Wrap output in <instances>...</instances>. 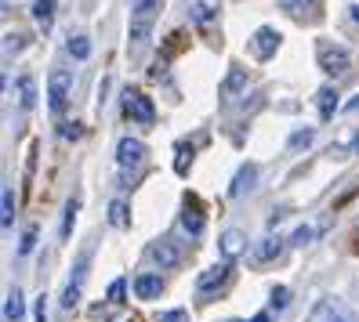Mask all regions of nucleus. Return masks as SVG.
<instances>
[{
	"instance_id": "obj_1",
	"label": "nucleus",
	"mask_w": 359,
	"mask_h": 322,
	"mask_svg": "<svg viewBox=\"0 0 359 322\" xmlns=\"http://www.w3.org/2000/svg\"><path fill=\"white\" fill-rule=\"evenodd\" d=\"M316 58H320V69L327 76H345L352 69V55L341 44H330V40H320V44H316Z\"/></svg>"
},
{
	"instance_id": "obj_2",
	"label": "nucleus",
	"mask_w": 359,
	"mask_h": 322,
	"mask_svg": "<svg viewBox=\"0 0 359 322\" xmlns=\"http://www.w3.org/2000/svg\"><path fill=\"white\" fill-rule=\"evenodd\" d=\"M145 156H149L145 141H138V138H120V145H116V163H120V170H123V178L135 174V170L145 163Z\"/></svg>"
},
{
	"instance_id": "obj_3",
	"label": "nucleus",
	"mask_w": 359,
	"mask_h": 322,
	"mask_svg": "<svg viewBox=\"0 0 359 322\" xmlns=\"http://www.w3.org/2000/svg\"><path fill=\"white\" fill-rule=\"evenodd\" d=\"M88 265H91V250H83L76 257V265H73V275H69L66 290H62V308H76L80 290H83V283H88Z\"/></svg>"
},
{
	"instance_id": "obj_4",
	"label": "nucleus",
	"mask_w": 359,
	"mask_h": 322,
	"mask_svg": "<svg viewBox=\"0 0 359 322\" xmlns=\"http://www.w3.org/2000/svg\"><path fill=\"white\" fill-rule=\"evenodd\" d=\"M149 257H153L160 268H178V265L185 261V243L171 239V235H163V239H156V243L149 246Z\"/></svg>"
},
{
	"instance_id": "obj_5",
	"label": "nucleus",
	"mask_w": 359,
	"mask_h": 322,
	"mask_svg": "<svg viewBox=\"0 0 359 322\" xmlns=\"http://www.w3.org/2000/svg\"><path fill=\"white\" fill-rule=\"evenodd\" d=\"M69 88H73V76H69L66 69H55V73L48 76V109H51V113H62V109H66Z\"/></svg>"
},
{
	"instance_id": "obj_6",
	"label": "nucleus",
	"mask_w": 359,
	"mask_h": 322,
	"mask_svg": "<svg viewBox=\"0 0 359 322\" xmlns=\"http://www.w3.org/2000/svg\"><path fill=\"white\" fill-rule=\"evenodd\" d=\"M229 279H232V265H229V261H222V265H210L207 272H200V279H196V290H200V297H210V293L225 290V286H229Z\"/></svg>"
},
{
	"instance_id": "obj_7",
	"label": "nucleus",
	"mask_w": 359,
	"mask_h": 322,
	"mask_svg": "<svg viewBox=\"0 0 359 322\" xmlns=\"http://www.w3.org/2000/svg\"><path fill=\"white\" fill-rule=\"evenodd\" d=\"M280 40L283 36L272 26H262V29H255V36H250V51H255V58H272L276 48H280Z\"/></svg>"
},
{
	"instance_id": "obj_8",
	"label": "nucleus",
	"mask_w": 359,
	"mask_h": 322,
	"mask_svg": "<svg viewBox=\"0 0 359 322\" xmlns=\"http://www.w3.org/2000/svg\"><path fill=\"white\" fill-rule=\"evenodd\" d=\"M182 228L189 235H200L203 232V203L196 196H185V203H182Z\"/></svg>"
},
{
	"instance_id": "obj_9",
	"label": "nucleus",
	"mask_w": 359,
	"mask_h": 322,
	"mask_svg": "<svg viewBox=\"0 0 359 322\" xmlns=\"http://www.w3.org/2000/svg\"><path fill=\"white\" fill-rule=\"evenodd\" d=\"M128 116H131V120H138V123H145V127H149V123L156 120V109H153V98H145V94H138V91H128Z\"/></svg>"
},
{
	"instance_id": "obj_10",
	"label": "nucleus",
	"mask_w": 359,
	"mask_h": 322,
	"mask_svg": "<svg viewBox=\"0 0 359 322\" xmlns=\"http://www.w3.org/2000/svg\"><path fill=\"white\" fill-rule=\"evenodd\" d=\"M218 250H222L225 261L232 265L236 257H243V253H247V235H243L240 228H229V232L222 235V239H218Z\"/></svg>"
},
{
	"instance_id": "obj_11",
	"label": "nucleus",
	"mask_w": 359,
	"mask_h": 322,
	"mask_svg": "<svg viewBox=\"0 0 359 322\" xmlns=\"http://www.w3.org/2000/svg\"><path fill=\"white\" fill-rule=\"evenodd\" d=\"M280 253H283V239H272V235H265V239L250 250V261H255V265H269V261H276Z\"/></svg>"
},
{
	"instance_id": "obj_12",
	"label": "nucleus",
	"mask_w": 359,
	"mask_h": 322,
	"mask_svg": "<svg viewBox=\"0 0 359 322\" xmlns=\"http://www.w3.org/2000/svg\"><path fill=\"white\" fill-rule=\"evenodd\" d=\"M240 91H247V69H240V66H232L229 69V76H225V83H222V98L225 102H232V98H236Z\"/></svg>"
},
{
	"instance_id": "obj_13",
	"label": "nucleus",
	"mask_w": 359,
	"mask_h": 322,
	"mask_svg": "<svg viewBox=\"0 0 359 322\" xmlns=\"http://www.w3.org/2000/svg\"><path fill=\"white\" fill-rule=\"evenodd\" d=\"M309 322H348V315L334 304V300H320L312 312H309Z\"/></svg>"
},
{
	"instance_id": "obj_14",
	"label": "nucleus",
	"mask_w": 359,
	"mask_h": 322,
	"mask_svg": "<svg viewBox=\"0 0 359 322\" xmlns=\"http://www.w3.org/2000/svg\"><path fill=\"white\" fill-rule=\"evenodd\" d=\"M255 178H258V167L255 163H243L240 174L232 178V185H229V196H243V192H250V188H255Z\"/></svg>"
},
{
	"instance_id": "obj_15",
	"label": "nucleus",
	"mask_w": 359,
	"mask_h": 322,
	"mask_svg": "<svg viewBox=\"0 0 359 322\" xmlns=\"http://www.w3.org/2000/svg\"><path fill=\"white\" fill-rule=\"evenodd\" d=\"M135 293H138L142 300L160 297V293H163V279H160V275H149V272L138 275V279H135Z\"/></svg>"
},
{
	"instance_id": "obj_16",
	"label": "nucleus",
	"mask_w": 359,
	"mask_h": 322,
	"mask_svg": "<svg viewBox=\"0 0 359 322\" xmlns=\"http://www.w3.org/2000/svg\"><path fill=\"white\" fill-rule=\"evenodd\" d=\"M15 98H18V105H22V109H33V105H36V83H33L29 73L18 76V83H15Z\"/></svg>"
},
{
	"instance_id": "obj_17",
	"label": "nucleus",
	"mask_w": 359,
	"mask_h": 322,
	"mask_svg": "<svg viewBox=\"0 0 359 322\" xmlns=\"http://www.w3.org/2000/svg\"><path fill=\"white\" fill-rule=\"evenodd\" d=\"M22 315H26V300H22V290H18V286H11V290H8V300H4V318H8V322H18Z\"/></svg>"
},
{
	"instance_id": "obj_18",
	"label": "nucleus",
	"mask_w": 359,
	"mask_h": 322,
	"mask_svg": "<svg viewBox=\"0 0 359 322\" xmlns=\"http://www.w3.org/2000/svg\"><path fill=\"white\" fill-rule=\"evenodd\" d=\"M33 18L40 29H51L55 22V0H33Z\"/></svg>"
},
{
	"instance_id": "obj_19",
	"label": "nucleus",
	"mask_w": 359,
	"mask_h": 322,
	"mask_svg": "<svg viewBox=\"0 0 359 322\" xmlns=\"http://www.w3.org/2000/svg\"><path fill=\"white\" fill-rule=\"evenodd\" d=\"M316 105H320V120H330L337 109V91L334 88H320L316 91Z\"/></svg>"
},
{
	"instance_id": "obj_20",
	"label": "nucleus",
	"mask_w": 359,
	"mask_h": 322,
	"mask_svg": "<svg viewBox=\"0 0 359 322\" xmlns=\"http://www.w3.org/2000/svg\"><path fill=\"white\" fill-rule=\"evenodd\" d=\"M0 225L4 228L15 225V192H11V185H4V214H0Z\"/></svg>"
},
{
	"instance_id": "obj_21",
	"label": "nucleus",
	"mask_w": 359,
	"mask_h": 322,
	"mask_svg": "<svg viewBox=\"0 0 359 322\" xmlns=\"http://www.w3.org/2000/svg\"><path fill=\"white\" fill-rule=\"evenodd\" d=\"M69 55L80 58V62L91 58V40H88V36H69Z\"/></svg>"
},
{
	"instance_id": "obj_22",
	"label": "nucleus",
	"mask_w": 359,
	"mask_h": 322,
	"mask_svg": "<svg viewBox=\"0 0 359 322\" xmlns=\"http://www.w3.org/2000/svg\"><path fill=\"white\" fill-rule=\"evenodd\" d=\"M76 210H80V200L73 196L66 203V218H62V239H69V232H73V221H76Z\"/></svg>"
},
{
	"instance_id": "obj_23",
	"label": "nucleus",
	"mask_w": 359,
	"mask_h": 322,
	"mask_svg": "<svg viewBox=\"0 0 359 322\" xmlns=\"http://www.w3.org/2000/svg\"><path fill=\"white\" fill-rule=\"evenodd\" d=\"M149 18H135V26H131V40H135V48H142L145 40H149Z\"/></svg>"
},
{
	"instance_id": "obj_24",
	"label": "nucleus",
	"mask_w": 359,
	"mask_h": 322,
	"mask_svg": "<svg viewBox=\"0 0 359 322\" xmlns=\"http://www.w3.org/2000/svg\"><path fill=\"white\" fill-rule=\"evenodd\" d=\"M189 18L203 26V22H210V18H215V8H210V4H203V0H196V4L189 8Z\"/></svg>"
},
{
	"instance_id": "obj_25",
	"label": "nucleus",
	"mask_w": 359,
	"mask_h": 322,
	"mask_svg": "<svg viewBox=\"0 0 359 322\" xmlns=\"http://www.w3.org/2000/svg\"><path fill=\"white\" fill-rule=\"evenodd\" d=\"M131 218H128V206H123L120 200H113L109 203V225H116V228H123V225H128Z\"/></svg>"
},
{
	"instance_id": "obj_26",
	"label": "nucleus",
	"mask_w": 359,
	"mask_h": 322,
	"mask_svg": "<svg viewBox=\"0 0 359 322\" xmlns=\"http://www.w3.org/2000/svg\"><path fill=\"white\" fill-rule=\"evenodd\" d=\"M312 235H316V228H312V225L294 228V235H290V246H309V243H312Z\"/></svg>"
},
{
	"instance_id": "obj_27",
	"label": "nucleus",
	"mask_w": 359,
	"mask_h": 322,
	"mask_svg": "<svg viewBox=\"0 0 359 322\" xmlns=\"http://www.w3.org/2000/svg\"><path fill=\"white\" fill-rule=\"evenodd\" d=\"M269 304L276 308V312H283V308L290 304V290H287V286H272V300H269Z\"/></svg>"
},
{
	"instance_id": "obj_28",
	"label": "nucleus",
	"mask_w": 359,
	"mask_h": 322,
	"mask_svg": "<svg viewBox=\"0 0 359 322\" xmlns=\"http://www.w3.org/2000/svg\"><path fill=\"white\" fill-rule=\"evenodd\" d=\"M22 48H26V33H8V36H4V51H8V55L22 51Z\"/></svg>"
},
{
	"instance_id": "obj_29",
	"label": "nucleus",
	"mask_w": 359,
	"mask_h": 322,
	"mask_svg": "<svg viewBox=\"0 0 359 322\" xmlns=\"http://www.w3.org/2000/svg\"><path fill=\"white\" fill-rule=\"evenodd\" d=\"M312 141V127H305V131H294L290 134V148H305Z\"/></svg>"
},
{
	"instance_id": "obj_30",
	"label": "nucleus",
	"mask_w": 359,
	"mask_h": 322,
	"mask_svg": "<svg viewBox=\"0 0 359 322\" xmlns=\"http://www.w3.org/2000/svg\"><path fill=\"white\" fill-rule=\"evenodd\" d=\"M156 8H160V0H138V4H135V15H138V18H149Z\"/></svg>"
},
{
	"instance_id": "obj_31",
	"label": "nucleus",
	"mask_w": 359,
	"mask_h": 322,
	"mask_svg": "<svg viewBox=\"0 0 359 322\" xmlns=\"http://www.w3.org/2000/svg\"><path fill=\"white\" fill-rule=\"evenodd\" d=\"M160 322H189L185 308H171V312H160Z\"/></svg>"
},
{
	"instance_id": "obj_32",
	"label": "nucleus",
	"mask_w": 359,
	"mask_h": 322,
	"mask_svg": "<svg viewBox=\"0 0 359 322\" xmlns=\"http://www.w3.org/2000/svg\"><path fill=\"white\" fill-rule=\"evenodd\" d=\"M33 243H36V228H26L22 243H18V253H29V250H33Z\"/></svg>"
},
{
	"instance_id": "obj_33",
	"label": "nucleus",
	"mask_w": 359,
	"mask_h": 322,
	"mask_svg": "<svg viewBox=\"0 0 359 322\" xmlns=\"http://www.w3.org/2000/svg\"><path fill=\"white\" fill-rule=\"evenodd\" d=\"M123 290H128V283H123V279H116V283L109 286V300H113V304H120V300H123Z\"/></svg>"
},
{
	"instance_id": "obj_34",
	"label": "nucleus",
	"mask_w": 359,
	"mask_h": 322,
	"mask_svg": "<svg viewBox=\"0 0 359 322\" xmlns=\"http://www.w3.org/2000/svg\"><path fill=\"white\" fill-rule=\"evenodd\" d=\"M62 138H80V127L76 123H62Z\"/></svg>"
},
{
	"instance_id": "obj_35",
	"label": "nucleus",
	"mask_w": 359,
	"mask_h": 322,
	"mask_svg": "<svg viewBox=\"0 0 359 322\" xmlns=\"http://www.w3.org/2000/svg\"><path fill=\"white\" fill-rule=\"evenodd\" d=\"M36 322H48V304H44V297L36 300Z\"/></svg>"
},
{
	"instance_id": "obj_36",
	"label": "nucleus",
	"mask_w": 359,
	"mask_h": 322,
	"mask_svg": "<svg viewBox=\"0 0 359 322\" xmlns=\"http://www.w3.org/2000/svg\"><path fill=\"white\" fill-rule=\"evenodd\" d=\"M250 322H269V312H262V315H255V318H250Z\"/></svg>"
},
{
	"instance_id": "obj_37",
	"label": "nucleus",
	"mask_w": 359,
	"mask_h": 322,
	"mask_svg": "<svg viewBox=\"0 0 359 322\" xmlns=\"http://www.w3.org/2000/svg\"><path fill=\"white\" fill-rule=\"evenodd\" d=\"M352 22H355V26H359V4H355V8H352Z\"/></svg>"
}]
</instances>
